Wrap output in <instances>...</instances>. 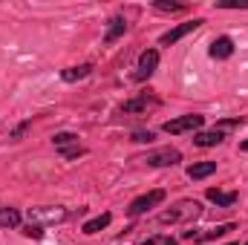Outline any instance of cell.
<instances>
[{
	"mask_svg": "<svg viewBox=\"0 0 248 245\" xmlns=\"http://www.w3.org/2000/svg\"><path fill=\"white\" fill-rule=\"evenodd\" d=\"M153 104H156L153 98L141 95V98H133V101H127L122 110H124V113H144V110H147V107H153Z\"/></svg>",
	"mask_w": 248,
	"mask_h": 245,
	"instance_id": "obj_17",
	"label": "cell"
},
{
	"mask_svg": "<svg viewBox=\"0 0 248 245\" xmlns=\"http://www.w3.org/2000/svg\"><path fill=\"white\" fill-rule=\"evenodd\" d=\"M179 159H182V153H179V150H170V147H168V150L150 153V156H147L144 162H147L150 168H168V165H176Z\"/></svg>",
	"mask_w": 248,
	"mask_h": 245,
	"instance_id": "obj_8",
	"label": "cell"
},
{
	"mask_svg": "<svg viewBox=\"0 0 248 245\" xmlns=\"http://www.w3.org/2000/svg\"><path fill=\"white\" fill-rule=\"evenodd\" d=\"M156 66H159V52H156V49H144V52L139 55V72H136V78H139V81L150 78V75L156 72Z\"/></svg>",
	"mask_w": 248,
	"mask_h": 245,
	"instance_id": "obj_6",
	"label": "cell"
},
{
	"mask_svg": "<svg viewBox=\"0 0 248 245\" xmlns=\"http://www.w3.org/2000/svg\"><path fill=\"white\" fill-rule=\"evenodd\" d=\"M217 170V162H196V165H190L187 168V176L196 182V179H205V176H211Z\"/></svg>",
	"mask_w": 248,
	"mask_h": 245,
	"instance_id": "obj_12",
	"label": "cell"
},
{
	"mask_svg": "<svg viewBox=\"0 0 248 245\" xmlns=\"http://www.w3.org/2000/svg\"><path fill=\"white\" fill-rule=\"evenodd\" d=\"M162 245H176V240H165Z\"/></svg>",
	"mask_w": 248,
	"mask_h": 245,
	"instance_id": "obj_26",
	"label": "cell"
},
{
	"mask_svg": "<svg viewBox=\"0 0 248 245\" xmlns=\"http://www.w3.org/2000/svg\"><path fill=\"white\" fill-rule=\"evenodd\" d=\"M26 130H29V122H23V124H20V127H17V130L12 133V138H20V136H23Z\"/></svg>",
	"mask_w": 248,
	"mask_h": 245,
	"instance_id": "obj_23",
	"label": "cell"
},
{
	"mask_svg": "<svg viewBox=\"0 0 248 245\" xmlns=\"http://www.w3.org/2000/svg\"><path fill=\"white\" fill-rule=\"evenodd\" d=\"M205 196H208L214 205H219V208H231V205L240 199V196H237V190H228V193H225V190H219V187H208V193H205Z\"/></svg>",
	"mask_w": 248,
	"mask_h": 245,
	"instance_id": "obj_10",
	"label": "cell"
},
{
	"mask_svg": "<svg viewBox=\"0 0 248 245\" xmlns=\"http://www.w3.org/2000/svg\"><path fill=\"white\" fill-rule=\"evenodd\" d=\"M84 153H87V150H84L81 144H75V147H63V150H61L63 159H78V156H84Z\"/></svg>",
	"mask_w": 248,
	"mask_h": 245,
	"instance_id": "obj_20",
	"label": "cell"
},
{
	"mask_svg": "<svg viewBox=\"0 0 248 245\" xmlns=\"http://www.w3.org/2000/svg\"><path fill=\"white\" fill-rule=\"evenodd\" d=\"M240 150H243V153H248V138H246V141H240Z\"/></svg>",
	"mask_w": 248,
	"mask_h": 245,
	"instance_id": "obj_25",
	"label": "cell"
},
{
	"mask_svg": "<svg viewBox=\"0 0 248 245\" xmlns=\"http://www.w3.org/2000/svg\"><path fill=\"white\" fill-rule=\"evenodd\" d=\"M66 211L63 208H32L29 211V222H63Z\"/></svg>",
	"mask_w": 248,
	"mask_h": 245,
	"instance_id": "obj_7",
	"label": "cell"
},
{
	"mask_svg": "<svg viewBox=\"0 0 248 245\" xmlns=\"http://www.w3.org/2000/svg\"><path fill=\"white\" fill-rule=\"evenodd\" d=\"M159 202H165V190H150V193L133 199L130 208H127V214H130V216H139V214H144L147 208H153V205H159Z\"/></svg>",
	"mask_w": 248,
	"mask_h": 245,
	"instance_id": "obj_3",
	"label": "cell"
},
{
	"mask_svg": "<svg viewBox=\"0 0 248 245\" xmlns=\"http://www.w3.org/2000/svg\"><path fill=\"white\" fill-rule=\"evenodd\" d=\"M93 72V63H81V66H69V69H63L61 78L66 84H72V81H81V78H87Z\"/></svg>",
	"mask_w": 248,
	"mask_h": 245,
	"instance_id": "obj_13",
	"label": "cell"
},
{
	"mask_svg": "<svg viewBox=\"0 0 248 245\" xmlns=\"http://www.w3.org/2000/svg\"><path fill=\"white\" fill-rule=\"evenodd\" d=\"M222 138H225L222 130H205V133L193 136V144L196 147H217V144H222Z\"/></svg>",
	"mask_w": 248,
	"mask_h": 245,
	"instance_id": "obj_11",
	"label": "cell"
},
{
	"mask_svg": "<svg viewBox=\"0 0 248 245\" xmlns=\"http://www.w3.org/2000/svg\"><path fill=\"white\" fill-rule=\"evenodd\" d=\"M246 245H248V243H246Z\"/></svg>",
	"mask_w": 248,
	"mask_h": 245,
	"instance_id": "obj_27",
	"label": "cell"
},
{
	"mask_svg": "<svg viewBox=\"0 0 248 245\" xmlns=\"http://www.w3.org/2000/svg\"><path fill=\"white\" fill-rule=\"evenodd\" d=\"M23 234H26V237H32V240H41V237H44V228H41V225H35V222H29V225L23 228Z\"/></svg>",
	"mask_w": 248,
	"mask_h": 245,
	"instance_id": "obj_21",
	"label": "cell"
},
{
	"mask_svg": "<svg viewBox=\"0 0 248 245\" xmlns=\"http://www.w3.org/2000/svg\"><path fill=\"white\" fill-rule=\"evenodd\" d=\"M52 144H55V147H66V144H78V136H75V133H55V136H52Z\"/></svg>",
	"mask_w": 248,
	"mask_h": 245,
	"instance_id": "obj_18",
	"label": "cell"
},
{
	"mask_svg": "<svg viewBox=\"0 0 248 245\" xmlns=\"http://www.w3.org/2000/svg\"><path fill=\"white\" fill-rule=\"evenodd\" d=\"M205 124L202 116H179V119H173V122H165V133H170V136H179V133H187V130H199Z\"/></svg>",
	"mask_w": 248,
	"mask_h": 245,
	"instance_id": "obj_1",
	"label": "cell"
},
{
	"mask_svg": "<svg viewBox=\"0 0 248 245\" xmlns=\"http://www.w3.org/2000/svg\"><path fill=\"white\" fill-rule=\"evenodd\" d=\"M153 138H156V136H153L150 130H136V133H133V141H139V144H150Z\"/></svg>",
	"mask_w": 248,
	"mask_h": 245,
	"instance_id": "obj_19",
	"label": "cell"
},
{
	"mask_svg": "<svg viewBox=\"0 0 248 245\" xmlns=\"http://www.w3.org/2000/svg\"><path fill=\"white\" fill-rule=\"evenodd\" d=\"M20 225V214L15 208H0V228H17Z\"/></svg>",
	"mask_w": 248,
	"mask_h": 245,
	"instance_id": "obj_16",
	"label": "cell"
},
{
	"mask_svg": "<svg viewBox=\"0 0 248 245\" xmlns=\"http://www.w3.org/2000/svg\"><path fill=\"white\" fill-rule=\"evenodd\" d=\"M124 29H127V20H124L122 15H119V17H113V20H110V29H107V35H104V41H107V44L119 41V38L124 35Z\"/></svg>",
	"mask_w": 248,
	"mask_h": 245,
	"instance_id": "obj_14",
	"label": "cell"
},
{
	"mask_svg": "<svg viewBox=\"0 0 248 245\" xmlns=\"http://www.w3.org/2000/svg\"><path fill=\"white\" fill-rule=\"evenodd\" d=\"M234 228H237V225L225 222V225H217V228H208V231H185L182 237H185V240H193V243H211V240H219V237L231 234Z\"/></svg>",
	"mask_w": 248,
	"mask_h": 245,
	"instance_id": "obj_2",
	"label": "cell"
},
{
	"mask_svg": "<svg viewBox=\"0 0 248 245\" xmlns=\"http://www.w3.org/2000/svg\"><path fill=\"white\" fill-rule=\"evenodd\" d=\"M110 214H101V216H95V219H90V222H84V234H98V231H104L107 225H110Z\"/></svg>",
	"mask_w": 248,
	"mask_h": 245,
	"instance_id": "obj_15",
	"label": "cell"
},
{
	"mask_svg": "<svg viewBox=\"0 0 248 245\" xmlns=\"http://www.w3.org/2000/svg\"><path fill=\"white\" fill-rule=\"evenodd\" d=\"M202 23H205V20H199V17H196V20H187V23H179V26H173L170 32H165V35L159 38V44H162V46H170V44H176V41H182V38H185L187 32H193V29H199Z\"/></svg>",
	"mask_w": 248,
	"mask_h": 245,
	"instance_id": "obj_4",
	"label": "cell"
},
{
	"mask_svg": "<svg viewBox=\"0 0 248 245\" xmlns=\"http://www.w3.org/2000/svg\"><path fill=\"white\" fill-rule=\"evenodd\" d=\"M208 55H211L214 61H225V58H231V55H234V41H231V38H217V41L211 44Z\"/></svg>",
	"mask_w": 248,
	"mask_h": 245,
	"instance_id": "obj_9",
	"label": "cell"
},
{
	"mask_svg": "<svg viewBox=\"0 0 248 245\" xmlns=\"http://www.w3.org/2000/svg\"><path fill=\"white\" fill-rule=\"evenodd\" d=\"M156 9H162V12H179L182 6L179 3H156Z\"/></svg>",
	"mask_w": 248,
	"mask_h": 245,
	"instance_id": "obj_22",
	"label": "cell"
},
{
	"mask_svg": "<svg viewBox=\"0 0 248 245\" xmlns=\"http://www.w3.org/2000/svg\"><path fill=\"white\" fill-rule=\"evenodd\" d=\"M156 243H159L156 237H147V240H141V243H139V245H156Z\"/></svg>",
	"mask_w": 248,
	"mask_h": 245,
	"instance_id": "obj_24",
	"label": "cell"
},
{
	"mask_svg": "<svg viewBox=\"0 0 248 245\" xmlns=\"http://www.w3.org/2000/svg\"><path fill=\"white\" fill-rule=\"evenodd\" d=\"M199 208H202L199 202H182V205H176L173 211H165V214L159 216V222H179L182 216H190V214L199 216Z\"/></svg>",
	"mask_w": 248,
	"mask_h": 245,
	"instance_id": "obj_5",
	"label": "cell"
}]
</instances>
